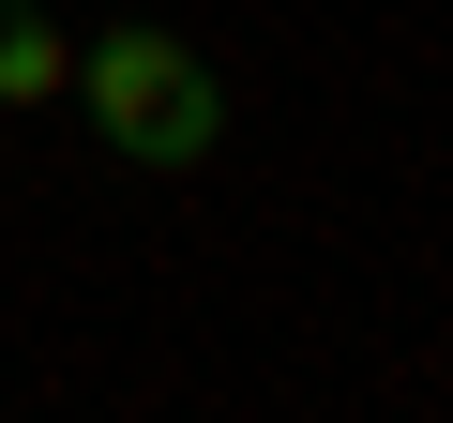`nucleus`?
Wrapping results in <instances>:
<instances>
[{
    "label": "nucleus",
    "mask_w": 453,
    "mask_h": 423,
    "mask_svg": "<svg viewBox=\"0 0 453 423\" xmlns=\"http://www.w3.org/2000/svg\"><path fill=\"white\" fill-rule=\"evenodd\" d=\"M76 106H91V136H106L121 166H211V136H226L211 61H196L181 31H136V16L76 46Z\"/></svg>",
    "instance_id": "f257e3e1"
},
{
    "label": "nucleus",
    "mask_w": 453,
    "mask_h": 423,
    "mask_svg": "<svg viewBox=\"0 0 453 423\" xmlns=\"http://www.w3.org/2000/svg\"><path fill=\"white\" fill-rule=\"evenodd\" d=\"M61 91H76L61 16H46V0H0V106H61Z\"/></svg>",
    "instance_id": "f03ea898"
}]
</instances>
